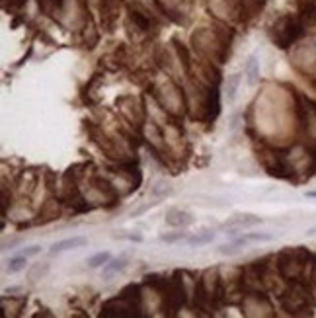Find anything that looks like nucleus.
Wrapping results in <instances>:
<instances>
[{
  "mask_svg": "<svg viewBox=\"0 0 316 318\" xmlns=\"http://www.w3.org/2000/svg\"><path fill=\"white\" fill-rule=\"evenodd\" d=\"M301 33H303V27L295 18H281L277 22V31L273 39L279 43V47H289Z\"/></svg>",
  "mask_w": 316,
  "mask_h": 318,
  "instance_id": "nucleus-1",
  "label": "nucleus"
},
{
  "mask_svg": "<svg viewBox=\"0 0 316 318\" xmlns=\"http://www.w3.org/2000/svg\"><path fill=\"white\" fill-rule=\"evenodd\" d=\"M86 242H88V240H86L84 236H72V238H65V240H61V242L53 244V248H51V256H55V254H61V252H65V250L78 248V246H84Z\"/></svg>",
  "mask_w": 316,
  "mask_h": 318,
  "instance_id": "nucleus-2",
  "label": "nucleus"
},
{
  "mask_svg": "<svg viewBox=\"0 0 316 318\" xmlns=\"http://www.w3.org/2000/svg\"><path fill=\"white\" fill-rule=\"evenodd\" d=\"M244 74H246V80H248L250 86H254L260 78V63H258V57L256 55H250L246 65H244Z\"/></svg>",
  "mask_w": 316,
  "mask_h": 318,
  "instance_id": "nucleus-3",
  "label": "nucleus"
},
{
  "mask_svg": "<svg viewBox=\"0 0 316 318\" xmlns=\"http://www.w3.org/2000/svg\"><path fill=\"white\" fill-rule=\"evenodd\" d=\"M127 256H121V258H117V260H110L106 266H104V273L106 275H112L115 272H121V270H125V266H127Z\"/></svg>",
  "mask_w": 316,
  "mask_h": 318,
  "instance_id": "nucleus-4",
  "label": "nucleus"
},
{
  "mask_svg": "<svg viewBox=\"0 0 316 318\" xmlns=\"http://www.w3.org/2000/svg\"><path fill=\"white\" fill-rule=\"evenodd\" d=\"M270 240H273V236H271V234H264V232H252V234H246V236L238 238L236 242H238V244H246V242H270Z\"/></svg>",
  "mask_w": 316,
  "mask_h": 318,
  "instance_id": "nucleus-5",
  "label": "nucleus"
},
{
  "mask_svg": "<svg viewBox=\"0 0 316 318\" xmlns=\"http://www.w3.org/2000/svg\"><path fill=\"white\" fill-rule=\"evenodd\" d=\"M238 84H240V74L228 76V84H226V98H228V102H234L236 90H238Z\"/></svg>",
  "mask_w": 316,
  "mask_h": 318,
  "instance_id": "nucleus-6",
  "label": "nucleus"
},
{
  "mask_svg": "<svg viewBox=\"0 0 316 318\" xmlns=\"http://www.w3.org/2000/svg\"><path fill=\"white\" fill-rule=\"evenodd\" d=\"M25 264H27V256L18 254L16 258H12V260L8 262V272H12V273L22 272V270H25Z\"/></svg>",
  "mask_w": 316,
  "mask_h": 318,
  "instance_id": "nucleus-7",
  "label": "nucleus"
},
{
  "mask_svg": "<svg viewBox=\"0 0 316 318\" xmlns=\"http://www.w3.org/2000/svg\"><path fill=\"white\" fill-rule=\"evenodd\" d=\"M110 260H112V254H110V252H100V254L92 256L90 260H88V266H90V268H100V266H106Z\"/></svg>",
  "mask_w": 316,
  "mask_h": 318,
  "instance_id": "nucleus-8",
  "label": "nucleus"
},
{
  "mask_svg": "<svg viewBox=\"0 0 316 318\" xmlns=\"http://www.w3.org/2000/svg\"><path fill=\"white\" fill-rule=\"evenodd\" d=\"M215 240V234L213 232H207V234H197V236H191L189 238V244L191 246H199V244H209Z\"/></svg>",
  "mask_w": 316,
  "mask_h": 318,
  "instance_id": "nucleus-9",
  "label": "nucleus"
},
{
  "mask_svg": "<svg viewBox=\"0 0 316 318\" xmlns=\"http://www.w3.org/2000/svg\"><path fill=\"white\" fill-rule=\"evenodd\" d=\"M181 238H185V234L183 232H178V234H166V236H160V240L162 242H178Z\"/></svg>",
  "mask_w": 316,
  "mask_h": 318,
  "instance_id": "nucleus-10",
  "label": "nucleus"
},
{
  "mask_svg": "<svg viewBox=\"0 0 316 318\" xmlns=\"http://www.w3.org/2000/svg\"><path fill=\"white\" fill-rule=\"evenodd\" d=\"M39 252H41V246L33 244V246H27V248H23V250H20V254H22V256H37Z\"/></svg>",
  "mask_w": 316,
  "mask_h": 318,
  "instance_id": "nucleus-11",
  "label": "nucleus"
},
{
  "mask_svg": "<svg viewBox=\"0 0 316 318\" xmlns=\"http://www.w3.org/2000/svg\"><path fill=\"white\" fill-rule=\"evenodd\" d=\"M219 252H221V254H238V242H236V244H230V246H228V244H225V246H221V248H219Z\"/></svg>",
  "mask_w": 316,
  "mask_h": 318,
  "instance_id": "nucleus-12",
  "label": "nucleus"
},
{
  "mask_svg": "<svg viewBox=\"0 0 316 318\" xmlns=\"http://www.w3.org/2000/svg\"><path fill=\"white\" fill-rule=\"evenodd\" d=\"M47 270H49V266H35V268H33V270H31V272H29V279H33V277H35V273H41V275H43V273H47Z\"/></svg>",
  "mask_w": 316,
  "mask_h": 318,
  "instance_id": "nucleus-13",
  "label": "nucleus"
},
{
  "mask_svg": "<svg viewBox=\"0 0 316 318\" xmlns=\"http://www.w3.org/2000/svg\"><path fill=\"white\" fill-rule=\"evenodd\" d=\"M18 291H22V287H10V289H6L4 293H6V295H12V293H18Z\"/></svg>",
  "mask_w": 316,
  "mask_h": 318,
  "instance_id": "nucleus-14",
  "label": "nucleus"
},
{
  "mask_svg": "<svg viewBox=\"0 0 316 318\" xmlns=\"http://www.w3.org/2000/svg\"><path fill=\"white\" fill-rule=\"evenodd\" d=\"M127 238H129V240H133V242H141V240H143L141 236H135V234H129Z\"/></svg>",
  "mask_w": 316,
  "mask_h": 318,
  "instance_id": "nucleus-15",
  "label": "nucleus"
},
{
  "mask_svg": "<svg viewBox=\"0 0 316 318\" xmlns=\"http://www.w3.org/2000/svg\"><path fill=\"white\" fill-rule=\"evenodd\" d=\"M307 234H309V236H315V234H316V227L315 228H309V230H307Z\"/></svg>",
  "mask_w": 316,
  "mask_h": 318,
  "instance_id": "nucleus-16",
  "label": "nucleus"
},
{
  "mask_svg": "<svg viewBox=\"0 0 316 318\" xmlns=\"http://www.w3.org/2000/svg\"><path fill=\"white\" fill-rule=\"evenodd\" d=\"M307 195L309 197H316V191H307Z\"/></svg>",
  "mask_w": 316,
  "mask_h": 318,
  "instance_id": "nucleus-17",
  "label": "nucleus"
}]
</instances>
